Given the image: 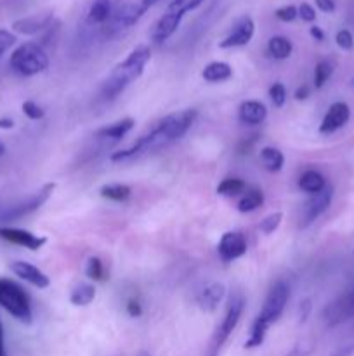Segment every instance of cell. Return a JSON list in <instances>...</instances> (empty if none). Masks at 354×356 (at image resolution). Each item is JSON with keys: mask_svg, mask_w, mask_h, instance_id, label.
Returning <instances> with one entry per match:
<instances>
[{"mask_svg": "<svg viewBox=\"0 0 354 356\" xmlns=\"http://www.w3.org/2000/svg\"><path fill=\"white\" fill-rule=\"evenodd\" d=\"M21 110H23V113L26 115L30 120H42V118H44V115H45L44 108H42L40 104L35 103V101H31V99L24 101L23 106H21Z\"/></svg>", "mask_w": 354, "mask_h": 356, "instance_id": "836d02e7", "label": "cell"}, {"mask_svg": "<svg viewBox=\"0 0 354 356\" xmlns=\"http://www.w3.org/2000/svg\"><path fill=\"white\" fill-rule=\"evenodd\" d=\"M333 70H335V63L332 59H321V61L316 63L314 75H312V82H314L316 89H321L328 82L330 76L333 75Z\"/></svg>", "mask_w": 354, "mask_h": 356, "instance_id": "f546056e", "label": "cell"}, {"mask_svg": "<svg viewBox=\"0 0 354 356\" xmlns=\"http://www.w3.org/2000/svg\"><path fill=\"white\" fill-rule=\"evenodd\" d=\"M335 42L342 51H353L354 47V37L349 30H339L335 35Z\"/></svg>", "mask_w": 354, "mask_h": 356, "instance_id": "e575fe53", "label": "cell"}, {"mask_svg": "<svg viewBox=\"0 0 354 356\" xmlns=\"http://www.w3.org/2000/svg\"><path fill=\"white\" fill-rule=\"evenodd\" d=\"M309 33H311V37L314 38V40H318V42L325 40V31H323L319 26H311Z\"/></svg>", "mask_w": 354, "mask_h": 356, "instance_id": "7bdbcfd3", "label": "cell"}, {"mask_svg": "<svg viewBox=\"0 0 354 356\" xmlns=\"http://www.w3.org/2000/svg\"><path fill=\"white\" fill-rule=\"evenodd\" d=\"M309 96H311V87H309L307 83H302V86L297 87V90H295V99L297 101L307 99Z\"/></svg>", "mask_w": 354, "mask_h": 356, "instance_id": "60d3db41", "label": "cell"}, {"mask_svg": "<svg viewBox=\"0 0 354 356\" xmlns=\"http://www.w3.org/2000/svg\"><path fill=\"white\" fill-rule=\"evenodd\" d=\"M207 356H219V355H214V353H208Z\"/></svg>", "mask_w": 354, "mask_h": 356, "instance_id": "681fc988", "label": "cell"}, {"mask_svg": "<svg viewBox=\"0 0 354 356\" xmlns=\"http://www.w3.org/2000/svg\"><path fill=\"white\" fill-rule=\"evenodd\" d=\"M158 0H125L115 16L104 24V33L106 37H118L130 30L149 9H151Z\"/></svg>", "mask_w": 354, "mask_h": 356, "instance_id": "52a82bcc", "label": "cell"}, {"mask_svg": "<svg viewBox=\"0 0 354 356\" xmlns=\"http://www.w3.org/2000/svg\"><path fill=\"white\" fill-rule=\"evenodd\" d=\"M351 118V108L349 104L344 103V101H337V103L330 104V108L326 110L325 117H323L321 124H319V134H333L339 129H342L344 125L349 122Z\"/></svg>", "mask_w": 354, "mask_h": 356, "instance_id": "9a60e30c", "label": "cell"}, {"mask_svg": "<svg viewBox=\"0 0 354 356\" xmlns=\"http://www.w3.org/2000/svg\"><path fill=\"white\" fill-rule=\"evenodd\" d=\"M238 118L242 124L246 125H259L267 118L266 104L257 99H246L239 104Z\"/></svg>", "mask_w": 354, "mask_h": 356, "instance_id": "d6986e66", "label": "cell"}, {"mask_svg": "<svg viewBox=\"0 0 354 356\" xmlns=\"http://www.w3.org/2000/svg\"><path fill=\"white\" fill-rule=\"evenodd\" d=\"M134 125L135 122L132 120V118H121V120L113 122V124L97 129V131L94 132V138L103 139V141H120L121 138H125V136L134 129Z\"/></svg>", "mask_w": 354, "mask_h": 356, "instance_id": "44dd1931", "label": "cell"}, {"mask_svg": "<svg viewBox=\"0 0 354 356\" xmlns=\"http://www.w3.org/2000/svg\"><path fill=\"white\" fill-rule=\"evenodd\" d=\"M262 204H264L262 190L257 186H252V188H246L245 193L239 197L238 204H236V209H238L242 214H248V212H253L259 207H262Z\"/></svg>", "mask_w": 354, "mask_h": 356, "instance_id": "cb8c5ba5", "label": "cell"}, {"mask_svg": "<svg viewBox=\"0 0 354 356\" xmlns=\"http://www.w3.org/2000/svg\"><path fill=\"white\" fill-rule=\"evenodd\" d=\"M196 117L198 111L194 108H187V110L167 115L162 120L156 122L149 131L139 136L130 146L111 153L110 160L111 162H128V160L139 159V156L148 155V153L160 152V149L167 148L172 143L179 141L193 127Z\"/></svg>", "mask_w": 354, "mask_h": 356, "instance_id": "6da1fadb", "label": "cell"}, {"mask_svg": "<svg viewBox=\"0 0 354 356\" xmlns=\"http://www.w3.org/2000/svg\"><path fill=\"white\" fill-rule=\"evenodd\" d=\"M0 238L28 250H38L47 243L45 236H38L28 229L14 228V226H0Z\"/></svg>", "mask_w": 354, "mask_h": 356, "instance_id": "5bb4252c", "label": "cell"}, {"mask_svg": "<svg viewBox=\"0 0 354 356\" xmlns=\"http://www.w3.org/2000/svg\"><path fill=\"white\" fill-rule=\"evenodd\" d=\"M292 51H294V44H292L290 38L283 37V35L271 37L269 42H267V54L273 59H278V61L290 58Z\"/></svg>", "mask_w": 354, "mask_h": 356, "instance_id": "d4e9b609", "label": "cell"}, {"mask_svg": "<svg viewBox=\"0 0 354 356\" xmlns=\"http://www.w3.org/2000/svg\"><path fill=\"white\" fill-rule=\"evenodd\" d=\"M205 82L208 83H221L226 82L233 76V68L224 61H212L201 72Z\"/></svg>", "mask_w": 354, "mask_h": 356, "instance_id": "603a6c76", "label": "cell"}, {"mask_svg": "<svg viewBox=\"0 0 354 356\" xmlns=\"http://www.w3.org/2000/svg\"><path fill=\"white\" fill-rule=\"evenodd\" d=\"M246 238L242 232H228L217 243V254L222 263H233L246 254Z\"/></svg>", "mask_w": 354, "mask_h": 356, "instance_id": "4fadbf2b", "label": "cell"}, {"mask_svg": "<svg viewBox=\"0 0 354 356\" xmlns=\"http://www.w3.org/2000/svg\"><path fill=\"white\" fill-rule=\"evenodd\" d=\"M85 275L94 282H106L108 280V273H106V266H104L103 261L99 257L92 256L87 259L85 264Z\"/></svg>", "mask_w": 354, "mask_h": 356, "instance_id": "4dcf8cb0", "label": "cell"}, {"mask_svg": "<svg viewBox=\"0 0 354 356\" xmlns=\"http://www.w3.org/2000/svg\"><path fill=\"white\" fill-rule=\"evenodd\" d=\"M314 3H316V7L321 10V13H326V14L335 13V9H337L335 0H314Z\"/></svg>", "mask_w": 354, "mask_h": 356, "instance_id": "ab89813d", "label": "cell"}, {"mask_svg": "<svg viewBox=\"0 0 354 356\" xmlns=\"http://www.w3.org/2000/svg\"><path fill=\"white\" fill-rule=\"evenodd\" d=\"M260 162H262V167L267 172H280L285 165V155L278 148L266 146V148L260 149Z\"/></svg>", "mask_w": 354, "mask_h": 356, "instance_id": "484cf974", "label": "cell"}, {"mask_svg": "<svg viewBox=\"0 0 354 356\" xmlns=\"http://www.w3.org/2000/svg\"><path fill=\"white\" fill-rule=\"evenodd\" d=\"M9 268L16 277L28 282V284L33 285V287L47 289L49 285H51V278H49L40 268L35 266V264L26 263V261H12Z\"/></svg>", "mask_w": 354, "mask_h": 356, "instance_id": "ac0fdd59", "label": "cell"}, {"mask_svg": "<svg viewBox=\"0 0 354 356\" xmlns=\"http://www.w3.org/2000/svg\"><path fill=\"white\" fill-rule=\"evenodd\" d=\"M94 299H96V287L92 284H85V282L76 285L69 294V302L73 306H89Z\"/></svg>", "mask_w": 354, "mask_h": 356, "instance_id": "83f0119b", "label": "cell"}, {"mask_svg": "<svg viewBox=\"0 0 354 356\" xmlns=\"http://www.w3.org/2000/svg\"><path fill=\"white\" fill-rule=\"evenodd\" d=\"M245 296L243 292L236 291L229 296L228 305H226V312H224V318L221 320L219 327L215 329L214 337H212L210 348H208V353L219 355L221 348L224 346L226 341L231 337V334L235 332V329L238 327L239 320H242L243 312H245Z\"/></svg>", "mask_w": 354, "mask_h": 356, "instance_id": "8992f818", "label": "cell"}, {"mask_svg": "<svg viewBox=\"0 0 354 356\" xmlns=\"http://www.w3.org/2000/svg\"><path fill=\"white\" fill-rule=\"evenodd\" d=\"M16 44V35L9 30H0V58Z\"/></svg>", "mask_w": 354, "mask_h": 356, "instance_id": "8d00e7d4", "label": "cell"}, {"mask_svg": "<svg viewBox=\"0 0 354 356\" xmlns=\"http://www.w3.org/2000/svg\"><path fill=\"white\" fill-rule=\"evenodd\" d=\"M351 86H353V87H354V79H353V80H351Z\"/></svg>", "mask_w": 354, "mask_h": 356, "instance_id": "f907efd6", "label": "cell"}, {"mask_svg": "<svg viewBox=\"0 0 354 356\" xmlns=\"http://www.w3.org/2000/svg\"><path fill=\"white\" fill-rule=\"evenodd\" d=\"M0 356H7L6 350V334H3V323L0 320Z\"/></svg>", "mask_w": 354, "mask_h": 356, "instance_id": "ee69618b", "label": "cell"}, {"mask_svg": "<svg viewBox=\"0 0 354 356\" xmlns=\"http://www.w3.org/2000/svg\"><path fill=\"white\" fill-rule=\"evenodd\" d=\"M309 355H311V350H304V346L301 348V344H298V346H295L287 356H309Z\"/></svg>", "mask_w": 354, "mask_h": 356, "instance_id": "f6af8a7d", "label": "cell"}, {"mask_svg": "<svg viewBox=\"0 0 354 356\" xmlns=\"http://www.w3.org/2000/svg\"><path fill=\"white\" fill-rule=\"evenodd\" d=\"M99 195L111 202H127L132 195V188L128 186V184H121V183L104 184V186H101Z\"/></svg>", "mask_w": 354, "mask_h": 356, "instance_id": "4316f807", "label": "cell"}, {"mask_svg": "<svg viewBox=\"0 0 354 356\" xmlns=\"http://www.w3.org/2000/svg\"><path fill=\"white\" fill-rule=\"evenodd\" d=\"M287 89L281 82H274L273 86L269 87V97L273 101L274 108H283L285 103H287Z\"/></svg>", "mask_w": 354, "mask_h": 356, "instance_id": "d6a6232c", "label": "cell"}, {"mask_svg": "<svg viewBox=\"0 0 354 356\" xmlns=\"http://www.w3.org/2000/svg\"><path fill=\"white\" fill-rule=\"evenodd\" d=\"M52 23H54V13L52 10H45V13L31 14V16L14 21L12 30L21 35H37L49 30L52 26Z\"/></svg>", "mask_w": 354, "mask_h": 356, "instance_id": "e0dca14e", "label": "cell"}, {"mask_svg": "<svg viewBox=\"0 0 354 356\" xmlns=\"http://www.w3.org/2000/svg\"><path fill=\"white\" fill-rule=\"evenodd\" d=\"M3 153H6V145H3V143L0 141V156H2Z\"/></svg>", "mask_w": 354, "mask_h": 356, "instance_id": "c3c4849f", "label": "cell"}, {"mask_svg": "<svg viewBox=\"0 0 354 356\" xmlns=\"http://www.w3.org/2000/svg\"><path fill=\"white\" fill-rule=\"evenodd\" d=\"M186 16L183 9L169 3L165 13L158 17L155 24L151 28V40L155 44H163L165 40H169L174 33L177 31V28L180 26V21Z\"/></svg>", "mask_w": 354, "mask_h": 356, "instance_id": "30bf717a", "label": "cell"}, {"mask_svg": "<svg viewBox=\"0 0 354 356\" xmlns=\"http://www.w3.org/2000/svg\"><path fill=\"white\" fill-rule=\"evenodd\" d=\"M281 221H283V214H281V212H273V214L266 216V218L260 221L259 229L264 233V235H271V233H274L278 228H280Z\"/></svg>", "mask_w": 354, "mask_h": 356, "instance_id": "1f68e13d", "label": "cell"}, {"mask_svg": "<svg viewBox=\"0 0 354 356\" xmlns=\"http://www.w3.org/2000/svg\"><path fill=\"white\" fill-rule=\"evenodd\" d=\"M274 16L280 21H283V23H292V21H295L298 17V9L295 6H283L280 9H276Z\"/></svg>", "mask_w": 354, "mask_h": 356, "instance_id": "d590c367", "label": "cell"}, {"mask_svg": "<svg viewBox=\"0 0 354 356\" xmlns=\"http://www.w3.org/2000/svg\"><path fill=\"white\" fill-rule=\"evenodd\" d=\"M125 0H92L87 7L85 21L90 26H104Z\"/></svg>", "mask_w": 354, "mask_h": 356, "instance_id": "2e32d148", "label": "cell"}, {"mask_svg": "<svg viewBox=\"0 0 354 356\" xmlns=\"http://www.w3.org/2000/svg\"><path fill=\"white\" fill-rule=\"evenodd\" d=\"M125 309H127V315L130 316V318H139V316L142 315V305L141 301L135 298L128 299L127 305H125Z\"/></svg>", "mask_w": 354, "mask_h": 356, "instance_id": "f35d334b", "label": "cell"}, {"mask_svg": "<svg viewBox=\"0 0 354 356\" xmlns=\"http://www.w3.org/2000/svg\"><path fill=\"white\" fill-rule=\"evenodd\" d=\"M246 183L243 179H239V177H226V179H222L221 183H219L217 186V195H221V197H228V198H233V197H242L243 193L246 191Z\"/></svg>", "mask_w": 354, "mask_h": 356, "instance_id": "f1b7e54d", "label": "cell"}, {"mask_svg": "<svg viewBox=\"0 0 354 356\" xmlns=\"http://www.w3.org/2000/svg\"><path fill=\"white\" fill-rule=\"evenodd\" d=\"M149 59H151L149 45L141 44L132 49L127 58L118 63L111 70L108 79L104 80L103 89H101L104 99H115L117 96H120L132 82H135L144 73V68L149 63Z\"/></svg>", "mask_w": 354, "mask_h": 356, "instance_id": "3957f363", "label": "cell"}, {"mask_svg": "<svg viewBox=\"0 0 354 356\" xmlns=\"http://www.w3.org/2000/svg\"><path fill=\"white\" fill-rule=\"evenodd\" d=\"M353 353H354V344H353V346L344 348V350H340L339 353H335V355H332V356H349V355H353Z\"/></svg>", "mask_w": 354, "mask_h": 356, "instance_id": "7dc6e473", "label": "cell"}, {"mask_svg": "<svg viewBox=\"0 0 354 356\" xmlns=\"http://www.w3.org/2000/svg\"><path fill=\"white\" fill-rule=\"evenodd\" d=\"M54 190H56L54 183L44 184L37 193L30 195V197L24 198V200L17 202V204L10 205V207H7L6 211L0 212V221L12 222V221H17V219H23L26 218V216L33 214L35 211H38V209H40L42 205L51 198V195L54 193Z\"/></svg>", "mask_w": 354, "mask_h": 356, "instance_id": "ba28073f", "label": "cell"}, {"mask_svg": "<svg viewBox=\"0 0 354 356\" xmlns=\"http://www.w3.org/2000/svg\"><path fill=\"white\" fill-rule=\"evenodd\" d=\"M298 9V17L305 23H314L316 21V9L307 2H302L301 6L297 7Z\"/></svg>", "mask_w": 354, "mask_h": 356, "instance_id": "74e56055", "label": "cell"}, {"mask_svg": "<svg viewBox=\"0 0 354 356\" xmlns=\"http://www.w3.org/2000/svg\"><path fill=\"white\" fill-rule=\"evenodd\" d=\"M0 308L24 325L33 322V309L28 292L17 282L6 277H0Z\"/></svg>", "mask_w": 354, "mask_h": 356, "instance_id": "277c9868", "label": "cell"}, {"mask_svg": "<svg viewBox=\"0 0 354 356\" xmlns=\"http://www.w3.org/2000/svg\"><path fill=\"white\" fill-rule=\"evenodd\" d=\"M326 186H328V184H326L325 176L316 169L304 170V172L301 174V177H298V188H301L304 193H319V191L325 190Z\"/></svg>", "mask_w": 354, "mask_h": 356, "instance_id": "7402d4cb", "label": "cell"}, {"mask_svg": "<svg viewBox=\"0 0 354 356\" xmlns=\"http://www.w3.org/2000/svg\"><path fill=\"white\" fill-rule=\"evenodd\" d=\"M9 65L17 75L35 76L49 68V54L40 44L26 42V44H21L19 47L14 49Z\"/></svg>", "mask_w": 354, "mask_h": 356, "instance_id": "5b68a950", "label": "cell"}, {"mask_svg": "<svg viewBox=\"0 0 354 356\" xmlns=\"http://www.w3.org/2000/svg\"><path fill=\"white\" fill-rule=\"evenodd\" d=\"M288 301H290V287L285 280H276L267 291L262 308L250 327V334L245 341V350H255V348L262 346L267 330L281 318Z\"/></svg>", "mask_w": 354, "mask_h": 356, "instance_id": "7a4b0ae2", "label": "cell"}, {"mask_svg": "<svg viewBox=\"0 0 354 356\" xmlns=\"http://www.w3.org/2000/svg\"><path fill=\"white\" fill-rule=\"evenodd\" d=\"M333 200V188L326 186L325 190L319 191V193L311 195L307 200L304 202L301 209V218H298V228H307L311 226L316 219L321 214H325L328 211V207L332 205Z\"/></svg>", "mask_w": 354, "mask_h": 356, "instance_id": "9c48e42d", "label": "cell"}, {"mask_svg": "<svg viewBox=\"0 0 354 356\" xmlns=\"http://www.w3.org/2000/svg\"><path fill=\"white\" fill-rule=\"evenodd\" d=\"M0 129H3V131H10V129H14V120L12 118H0Z\"/></svg>", "mask_w": 354, "mask_h": 356, "instance_id": "bcb514c9", "label": "cell"}, {"mask_svg": "<svg viewBox=\"0 0 354 356\" xmlns=\"http://www.w3.org/2000/svg\"><path fill=\"white\" fill-rule=\"evenodd\" d=\"M253 35H255V23H253V19L250 16H242L236 19V23L233 24V28L228 31V35L219 42V47H243V45H248L250 42H252Z\"/></svg>", "mask_w": 354, "mask_h": 356, "instance_id": "7c38bea8", "label": "cell"}, {"mask_svg": "<svg viewBox=\"0 0 354 356\" xmlns=\"http://www.w3.org/2000/svg\"><path fill=\"white\" fill-rule=\"evenodd\" d=\"M323 318L330 327L340 325L344 322H349L354 318V287L344 292L342 296L330 302L325 309H323Z\"/></svg>", "mask_w": 354, "mask_h": 356, "instance_id": "8fae6325", "label": "cell"}, {"mask_svg": "<svg viewBox=\"0 0 354 356\" xmlns=\"http://www.w3.org/2000/svg\"><path fill=\"white\" fill-rule=\"evenodd\" d=\"M226 296V285L221 282H214V284L207 285L203 291L198 296V306H200L203 312L214 313L219 308L221 301Z\"/></svg>", "mask_w": 354, "mask_h": 356, "instance_id": "ffe728a7", "label": "cell"}, {"mask_svg": "<svg viewBox=\"0 0 354 356\" xmlns=\"http://www.w3.org/2000/svg\"><path fill=\"white\" fill-rule=\"evenodd\" d=\"M309 312H311V301H309V299H305V301H302L301 306H298V313H301V322H305V320H307Z\"/></svg>", "mask_w": 354, "mask_h": 356, "instance_id": "b9f144b4", "label": "cell"}]
</instances>
